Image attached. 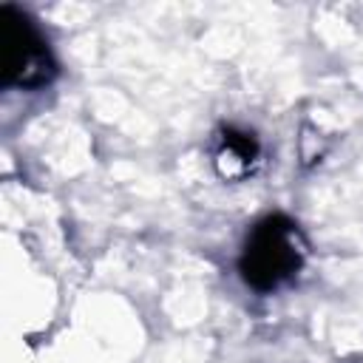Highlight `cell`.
Returning a JSON list of instances; mask_svg holds the SVG:
<instances>
[{
    "instance_id": "obj_1",
    "label": "cell",
    "mask_w": 363,
    "mask_h": 363,
    "mask_svg": "<svg viewBox=\"0 0 363 363\" xmlns=\"http://www.w3.org/2000/svg\"><path fill=\"white\" fill-rule=\"evenodd\" d=\"M301 261H303V244L298 227L286 216H267L252 227L238 269L252 289L272 292L289 275L298 272Z\"/></svg>"
},
{
    "instance_id": "obj_2",
    "label": "cell",
    "mask_w": 363,
    "mask_h": 363,
    "mask_svg": "<svg viewBox=\"0 0 363 363\" xmlns=\"http://www.w3.org/2000/svg\"><path fill=\"white\" fill-rule=\"evenodd\" d=\"M0 74L11 88H43L57 77V60L31 17L11 3L0 6Z\"/></svg>"
},
{
    "instance_id": "obj_3",
    "label": "cell",
    "mask_w": 363,
    "mask_h": 363,
    "mask_svg": "<svg viewBox=\"0 0 363 363\" xmlns=\"http://www.w3.org/2000/svg\"><path fill=\"white\" fill-rule=\"evenodd\" d=\"M224 145H227V150H230L241 164H250V162L258 156V142H255L252 133H247V130L227 128V130H224Z\"/></svg>"
}]
</instances>
